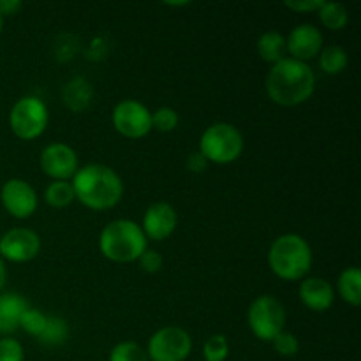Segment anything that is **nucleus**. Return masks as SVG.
Here are the masks:
<instances>
[{
  "label": "nucleus",
  "instance_id": "a878e982",
  "mask_svg": "<svg viewBox=\"0 0 361 361\" xmlns=\"http://www.w3.org/2000/svg\"><path fill=\"white\" fill-rule=\"evenodd\" d=\"M178 113L173 108H159L152 113V129L159 130V133H171L178 126Z\"/></svg>",
  "mask_w": 361,
  "mask_h": 361
},
{
  "label": "nucleus",
  "instance_id": "1a4fd4ad",
  "mask_svg": "<svg viewBox=\"0 0 361 361\" xmlns=\"http://www.w3.org/2000/svg\"><path fill=\"white\" fill-rule=\"evenodd\" d=\"M113 127L127 140H141L152 130V113L141 102L126 99L113 109Z\"/></svg>",
  "mask_w": 361,
  "mask_h": 361
},
{
  "label": "nucleus",
  "instance_id": "412c9836",
  "mask_svg": "<svg viewBox=\"0 0 361 361\" xmlns=\"http://www.w3.org/2000/svg\"><path fill=\"white\" fill-rule=\"evenodd\" d=\"M74 200H76V196H74V189L71 182L56 180V182L49 183L44 190V201L53 208H66Z\"/></svg>",
  "mask_w": 361,
  "mask_h": 361
},
{
  "label": "nucleus",
  "instance_id": "9d476101",
  "mask_svg": "<svg viewBox=\"0 0 361 361\" xmlns=\"http://www.w3.org/2000/svg\"><path fill=\"white\" fill-rule=\"evenodd\" d=\"M41 252V238L28 228L9 229L0 236V257L11 263H28Z\"/></svg>",
  "mask_w": 361,
  "mask_h": 361
},
{
  "label": "nucleus",
  "instance_id": "4468645a",
  "mask_svg": "<svg viewBox=\"0 0 361 361\" xmlns=\"http://www.w3.org/2000/svg\"><path fill=\"white\" fill-rule=\"evenodd\" d=\"M286 46L291 59L307 63L309 60L316 59L323 49V34L319 28L310 23L298 25L286 37Z\"/></svg>",
  "mask_w": 361,
  "mask_h": 361
},
{
  "label": "nucleus",
  "instance_id": "bb28decb",
  "mask_svg": "<svg viewBox=\"0 0 361 361\" xmlns=\"http://www.w3.org/2000/svg\"><path fill=\"white\" fill-rule=\"evenodd\" d=\"M274 349L284 358H293V356L298 355L300 351V342L296 338V335H293L291 331H281L277 337L271 341Z\"/></svg>",
  "mask_w": 361,
  "mask_h": 361
},
{
  "label": "nucleus",
  "instance_id": "72a5a7b5",
  "mask_svg": "<svg viewBox=\"0 0 361 361\" xmlns=\"http://www.w3.org/2000/svg\"><path fill=\"white\" fill-rule=\"evenodd\" d=\"M166 6H173V7H183V6H189V2H166Z\"/></svg>",
  "mask_w": 361,
  "mask_h": 361
},
{
  "label": "nucleus",
  "instance_id": "f704fd0d",
  "mask_svg": "<svg viewBox=\"0 0 361 361\" xmlns=\"http://www.w3.org/2000/svg\"><path fill=\"white\" fill-rule=\"evenodd\" d=\"M2 28H4V18L0 16V34H2Z\"/></svg>",
  "mask_w": 361,
  "mask_h": 361
},
{
  "label": "nucleus",
  "instance_id": "423d86ee",
  "mask_svg": "<svg viewBox=\"0 0 361 361\" xmlns=\"http://www.w3.org/2000/svg\"><path fill=\"white\" fill-rule=\"evenodd\" d=\"M48 108L34 95L20 99L9 113V126L14 136L23 141L37 140L48 127Z\"/></svg>",
  "mask_w": 361,
  "mask_h": 361
},
{
  "label": "nucleus",
  "instance_id": "7ed1b4c3",
  "mask_svg": "<svg viewBox=\"0 0 361 361\" xmlns=\"http://www.w3.org/2000/svg\"><path fill=\"white\" fill-rule=\"evenodd\" d=\"M268 264L282 281H303L312 268V249L303 236L286 233L270 245Z\"/></svg>",
  "mask_w": 361,
  "mask_h": 361
},
{
  "label": "nucleus",
  "instance_id": "20e7f679",
  "mask_svg": "<svg viewBox=\"0 0 361 361\" xmlns=\"http://www.w3.org/2000/svg\"><path fill=\"white\" fill-rule=\"evenodd\" d=\"M143 229L130 219H116L104 226L99 236V250L113 263H133L148 249Z\"/></svg>",
  "mask_w": 361,
  "mask_h": 361
},
{
  "label": "nucleus",
  "instance_id": "ddd939ff",
  "mask_svg": "<svg viewBox=\"0 0 361 361\" xmlns=\"http://www.w3.org/2000/svg\"><path fill=\"white\" fill-rule=\"evenodd\" d=\"M176 226H178V215H176L175 208L169 203L159 201L147 208L141 229H143L147 240L162 242L175 233Z\"/></svg>",
  "mask_w": 361,
  "mask_h": 361
},
{
  "label": "nucleus",
  "instance_id": "f257e3e1",
  "mask_svg": "<svg viewBox=\"0 0 361 361\" xmlns=\"http://www.w3.org/2000/svg\"><path fill=\"white\" fill-rule=\"evenodd\" d=\"M316 90V74L309 63L289 59L271 66L267 78L268 97L279 106L293 108L309 101Z\"/></svg>",
  "mask_w": 361,
  "mask_h": 361
},
{
  "label": "nucleus",
  "instance_id": "473e14b6",
  "mask_svg": "<svg viewBox=\"0 0 361 361\" xmlns=\"http://www.w3.org/2000/svg\"><path fill=\"white\" fill-rule=\"evenodd\" d=\"M6 279H7L6 264H4V259H2V257H0V291H2L4 284H6Z\"/></svg>",
  "mask_w": 361,
  "mask_h": 361
},
{
  "label": "nucleus",
  "instance_id": "6e6552de",
  "mask_svg": "<svg viewBox=\"0 0 361 361\" xmlns=\"http://www.w3.org/2000/svg\"><path fill=\"white\" fill-rule=\"evenodd\" d=\"M192 351V338L183 328L164 326L148 341L147 355L152 361H185Z\"/></svg>",
  "mask_w": 361,
  "mask_h": 361
},
{
  "label": "nucleus",
  "instance_id": "6ab92c4d",
  "mask_svg": "<svg viewBox=\"0 0 361 361\" xmlns=\"http://www.w3.org/2000/svg\"><path fill=\"white\" fill-rule=\"evenodd\" d=\"M348 63H349L348 51H345L344 48H341V46L331 44L321 49L319 67L324 74H330V76L341 74L342 71L348 67Z\"/></svg>",
  "mask_w": 361,
  "mask_h": 361
},
{
  "label": "nucleus",
  "instance_id": "393cba45",
  "mask_svg": "<svg viewBox=\"0 0 361 361\" xmlns=\"http://www.w3.org/2000/svg\"><path fill=\"white\" fill-rule=\"evenodd\" d=\"M228 355L229 344L224 335H212L203 344V358L207 361H226Z\"/></svg>",
  "mask_w": 361,
  "mask_h": 361
},
{
  "label": "nucleus",
  "instance_id": "2f4dec72",
  "mask_svg": "<svg viewBox=\"0 0 361 361\" xmlns=\"http://www.w3.org/2000/svg\"><path fill=\"white\" fill-rule=\"evenodd\" d=\"M21 9V2L18 0H0V16H14Z\"/></svg>",
  "mask_w": 361,
  "mask_h": 361
},
{
  "label": "nucleus",
  "instance_id": "cd10ccee",
  "mask_svg": "<svg viewBox=\"0 0 361 361\" xmlns=\"http://www.w3.org/2000/svg\"><path fill=\"white\" fill-rule=\"evenodd\" d=\"M0 361H25L23 345L16 338H0Z\"/></svg>",
  "mask_w": 361,
  "mask_h": 361
},
{
  "label": "nucleus",
  "instance_id": "f8f14e48",
  "mask_svg": "<svg viewBox=\"0 0 361 361\" xmlns=\"http://www.w3.org/2000/svg\"><path fill=\"white\" fill-rule=\"evenodd\" d=\"M39 162H41V169L44 171V175L53 178V182H56V180L67 182L80 169L76 152L66 143L48 145L41 152V161Z\"/></svg>",
  "mask_w": 361,
  "mask_h": 361
},
{
  "label": "nucleus",
  "instance_id": "2eb2a0df",
  "mask_svg": "<svg viewBox=\"0 0 361 361\" xmlns=\"http://www.w3.org/2000/svg\"><path fill=\"white\" fill-rule=\"evenodd\" d=\"M298 295L303 305L312 312H326L335 302V293L331 284L319 277L303 279Z\"/></svg>",
  "mask_w": 361,
  "mask_h": 361
},
{
  "label": "nucleus",
  "instance_id": "f3484780",
  "mask_svg": "<svg viewBox=\"0 0 361 361\" xmlns=\"http://www.w3.org/2000/svg\"><path fill=\"white\" fill-rule=\"evenodd\" d=\"M257 55L263 62L275 66L277 62L286 59L288 55V46H286V37L279 32H264L259 39H257Z\"/></svg>",
  "mask_w": 361,
  "mask_h": 361
},
{
  "label": "nucleus",
  "instance_id": "b1692460",
  "mask_svg": "<svg viewBox=\"0 0 361 361\" xmlns=\"http://www.w3.org/2000/svg\"><path fill=\"white\" fill-rule=\"evenodd\" d=\"M109 361H148V355L136 342H120L109 353Z\"/></svg>",
  "mask_w": 361,
  "mask_h": 361
},
{
  "label": "nucleus",
  "instance_id": "4be33fe9",
  "mask_svg": "<svg viewBox=\"0 0 361 361\" xmlns=\"http://www.w3.org/2000/svg\"><path fill=\"white\" fill-rule=\"evenodd\" d=\"M69 335V326L62 317L48 316V324H46L44 334L39 337V342L46 345H60L67 341Z\"/></svg>",
  "mask_w": 361,
  "mask_h": 361
},
{
  "label": "nucleus",
  "instance_id": "c756f323",
  "mask_svg": "<svg viewBox=\"0 0 361 361\" xmlns=\"http://www.w3.org/2000/svg\"><path fill=\"white\" fill-rule=\"evenodd\" d=\"M284 6L295 13H316L324 6V0H286Z\"/></svg>",
  "mask_w": 361,
  "mask_h": 361
},
{
  "label": "nucleus",
  "instance_id": "aec40b11",
  "mask_svg": "<svg viewBox=\"0 0 361 361\" xmlns=\"http://www.w3.org/2000/svg\"><path fill=\"white\" fill-rule=\"evenodd\" d=\"M317 16L328 30L334 32L344 30L349 23V11L338 2H324V6L317 11Z\"/></svg>",
  "mask_w": 361,
  "mask_h": 361
},
{
  "label": "nucleus",
  "instance_id": "dca6fc26",
  "mask_svg": "<svg viewBox=\"0 0 361 361\" xmlns=\"http://www.w3.org/2000/svg\"><path fill=\"white\" fill-rule=\"evenodd\" d=\"M28 302L18 293H4L0 295V335H11L20 328V319Z\"/></svg>",
  "mask_w": 361,
  "mask_h": 361
},
{
  "label": "nucleus",
  "instance_id": "7c9ffc66",
  "mask_svg": "<svg viewBox=\"0 0 361 361\" xmlns=\"http://www.w3.org/2000/svg\"><path fill=\"white\" fill-rule=\"evenodd\" d=\"M207 159H204L200 152H194V154H190L189 157H187V169H189V171L203 173L204 169H207Z\"/></svg>",
  "mask_w": 361,
  "mask_h": 361
},
{
  "label": "nucleus",
  "instance_id": "39448f33",
  "mask_svg": "<svg viewBox=\"0 0 361 361\" xmlns=\"http://www.w3.org/2000/svg\"><path fill=\"white\" fill-rule=\"evenodd\" d=\"M243 136L233 123L217 122L207 127L200 140V154L207 162L231 164L242 155Z\"/></svg>",
  "mask_w": 361,
  "mask_h": 361
},
{
  "label": "nucleus",
  "instance_id": "5701e85b",
  "mask_svg": "<svg viewBox=\"0 0 361 361\" xmlns=\"http://www.w3.org/2000/svg\"><path fill=\"white\" fill-rule=\"evenodd\" d=\"M46 324H48V316H46V314H42L41 310L32 309V307H28V309L25 310L23 316H21V319H20L21 330L27 331L28 335H32V337L37 338V341H39V337L44 334Z\"/></svg>",
  "mask_w": 361,
  "mask_h": 361
},
{
  "label": "nucleus",
  "instance_id": "0eeeda50",
  "mask_svg": "<svg viewBox=\"0 0 361 361\" xmlns=\"http://www.w3.org/2000/svg\"><path fill=\"white\" fill-rule=\"evenodd\" d=\"M249 326L256 338L271 342L286 326V309L275 296H257L247 312Z\"/></svg>",
  "mask_w": 361,
  "mask_h": 361
},
{
  "label": "nucleus",
  "instance_id": "9b49d317",
  "mask_svg": "<svg viewBox=\"0 0 361 361\" xmlns=\"http://www.w3.org/2000/svg\"><path fill=\"white\" fill-rule=\"evenodd\" d=\"M0 201L14 219H28L37 210V194L34 187L21 178H11L0 190Z\"/></svg>",
  "mask_w": 361,
  "mask_h": 361
},
{
  "label": "nucleus",
  "instance_id": "f03ea898",
  "mask_svg": "<svg viewBox=\"0 0 361 361\" xmlns=\"http://www.w3.org/2000/svg\"><path fill=\"white\" fill-rule=\"evenodd\" d=\"M74 196L94 212L115 208L122 201L123 182L118 173L104 164H87L73 176Z\"/></svg>",
  "mask_w": 361,
  "mask_h": 361
},
{
  "label": "nucleus",
  "instance_id": "c85d7f7f",
  "mask_svg": "<svg viewBox=\"0 0 361 361\" xmlns=\"http://www.w3.org/2000/svg\"><path fill=\"white\" fill-rule=\"evenodd\" d=\"M137 263H140L141 270L147 271V274H157V271L162 268V264H164V259H162V256L157 252V250L147 249L140 256Z\"/></svg>",
  "mask_w": 361,
  "mask_h": 361
},
{
  "label": "nucleus",
  "instance_id": "a211bd4d",
  "mask_svg": "<svg viewBox=\"0 0 361 361\" xmlns=\"http://www.w3.org/2000/svg\"><path fill=\"white\" fill-rule=\"evenodd\" d=\"M338 296L345 303L358 307L361 303V274L356 267H349L338 275L337 281Z\"/></svg>",
  "mask_w": 361,
  "mask_h": 361
}]
</instances>
